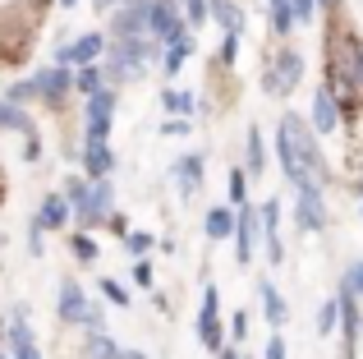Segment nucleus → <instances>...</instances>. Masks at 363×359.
Returning <instances> with one entry per match:
<instances>
[{
	"label": "nucleus",
	"instance_id": "1",
	"mask_svg": "<svg viewBox=\"0 0 363 359\" xmlns=\"http://www.w3.org/2000/svg\"><path fill=\"white\" fill-rule=\"evenodd\" d=\"M276 153H281L285 180H290L294 189H322V184H327L331 166L322 162L318 138H313V129L303 125L299 116H281V129H276Z\"/></svg>",
	"mask_w": 363,
	"mask_h": 359
},
{
	"label": "nucleus",
	"instance_id": "2",
	"mask_svg": "<svg viewBox=\"0 0 363 359\" xmlns=\"http://www.w3.org/2000/svg\"><path fill=\"white\" fill-rule=\"evenodd\" d=\"M327 83L336 92L340 111L359 106V88H363V46L354 37V28H336L327 33Z\"/></svg>",
	"mask_w": 363,
	"mask_h": 359
},
{
	"label": "nucleus",
	"instance_id": "3",
	"mask_svg": "<svg viewBox=\"0 0 363 359\" xmlns=\"http://www.w3.org/2000/svg\"><path fill=\"white\" fill-rule=\"evenodd\" d=\"M303 79V55L299 51H272L267 55V74H262V83H267V92L272 97H285V92H294V83Z\"/></svg>",
	"mask_w": 363,
	"mask_h": 359
},
{
	"label": "nucleus",
	"instance_id": "4",
	"mask_svg": "<svg viewBox=\"0 0 363 359\" xmlns=\"http://www.w3.org/2000/svg\"><path fill=\"white\" fill-rule=\"evenodd\" d=\"M184 23H189V18L179 14V5H175V0H147V33L157 37L161 46H166V42H175V37L184 33Z\"/></svg>",
	"mask_w": 363,
	"mask_h": 359
},
{
	"label": "nucleus",
	"instance_id": "5",
	"mask_svg": "<svg viewBox=\"0 0 363 359\" xmlns=\"http://www.w3.org/2000/svg\"><path fill=\"white\" fill-rule=\"evenodd\" d=\"M101 51H106V37L101 33H83L74 46H60V51H55V65H65V70H69V65L74 70H79V65H97Z\"/></svg>",
	"mask_w": 363,
	"mask_h": 359
},
{
	"label": "nucleus",
	"instance_id": "6",
	"mask_svg": "<svg viewBox=\"0 0 363 359\" xmlns=\"http://www.w3.org/2000/svg\"><path fill=\"white\" fill-rule=\"evenodd\" d=\"M216 309H221V299H216V290L207 286L203 290V314H198V341H203L212 355H221V314H216Z\"/></svg>",
	"mask_w": 363,
	"mask_h": 359
},
{
	"label": "nucleus",
	"instance_id": "7",
	"mask_svg": "<svg viewBox=\"0 0 363 359\" xmlns=\"http://www.w3.org/2000/svg\"><path fill=\"white\" fill-rule=\"evenodd\" d=\"M37 14V9H33ZM33 14H23V23H0V60L5 65H14V60H23L28 55V42H33V23L28 18Z\"/></svg>",
	"mask_w": 363,
	"mask_h": 359
},
{
	"label": "nucleus",
	"instance_id": "8",
	"mask_svg": "<svg viewBox=\"0 0 363 359\" xmlns=\"http://www.w3.org/2000/svg\"><path fill=\"white\" fill-rule=\"evenodd\" d=\"M294 221L303 231H327V207H322V189H294Z\"/></svg>",
	"mask_w": 363,
	"mask_h": 359
},
{
	"label": "nucleus",
	"instance_id": "9",
	"mask_svg": "<svg viewBox=\"0 0 363 359\" xmlns=\"http://www.w3.org/2000/svg\"><path fill=\"white\" fill-rule=\"evenodd\" d=\"M28 83H33V97H42V101H60L65 92H74V79H69L65 65H55V70H37Z\"/></svg>",
	"mask_w": 363,
	"mask_h": 359
},
{
	"label": "nucleus",
	"instance_id": "10",
	"mask_svg": "<svg viewBox=\"0 0 363 359\" xmlns=\"http://www.w3.org/2000/svg\"><path fill=\"white\" fill-rule=\"evenodd\" d=\"M340 116H345V111H340L331 83L313 92V129H318V134H336V129H340Z\"/></svg>",
	"mask_w": 363,
	"mask_h": 359
},
{
	"label": "nucleus",
	"instance_id": "11",
	"mask_svg": "<svg viewBox=\"0 0 363 359\" xmlns=\"http://www.w3.org/2000/svg\"><path fill=\"white\" fill-rule=\"evenodd\" d=\"M111 203H116V194H111V180L101 175L97 184H92V194H88V203L79 207V226L88 231V226H97L101 216H111Z\"/></svg>",
	"mask_w": 363,
	"mask_h": 359
},
{
	"label": "nucleus",
	"instance_id": "12",
	"mask_svg": "<svg viewBox=\"0 0 363 359\" xmlns=\"http://www.w3.org/2000/svg\"><path fill=\"white\" fill-rule=\"evenodd\" d=\"M65 221H69V198H65V194H51V198H42V207H37V216H33V235L60 231Z\"/></svg>",
	"mask_w": 363,
	"mask_h": 359
},
{
	"label": "nucleus",
	"instance_id": "13",
	"mask_svg": "<svg viewBox=\"0 0 363 359\" xmlns=\"http://www.w3.org/2000/svg\"><path fill=\"white\" fill-rule=\"evenodd\" d=\"M262 240H267V258L285 263V244H281V203L267 198L262 203Z\"/></svg>",
	"mask_w": 363,
	"mask_h": 359
},
{
	"label": "nucleus",
	"instance_id": "14",
	"mask_svg": "<svg viewBox=\"0 0 363 359\" xmlns=\"http://www.w3.org/2000/svg\"><path fill=\"white\" fill-rule=\"evenodd\" d=\"M60 318H65V323H88V318H92V304L83 299L79 281H65V286H60Z\"/></svg>",
	"mask_w": 363,
	"mask_h": 359
},
{
	"label": "nucleus",
	"instance_id": "15",
	"mask_svg": "<svg viewBox=\"0 0 363 359\" xmlns=\"http://www.w3.org/2000/svg\"><path fill=\"white\" fill-rule=\"evenodd\" d=\"M83 166H88L92 180L111 175V166H116V153H111L106 138H88V143H83Z\"/></svg>",
	"mask_w": 363,
	"mask_h": 359
},
{
	"label": "nucleus",
	"instance_id": "16",
	"mask_svg": "<svg viewBox=\"0 0 363 359\" xmlns=\"http://www.w3.org/2000/svg\"><path fill=\"white\" fill-rule=\"evenodd\" d=\"M28 309H14V323H9V350H14V359H42L37 355V341L33 332H28Z\"/></svg>",
	"mask_w": 363,
	"mask_h": 359
},
{
	"label": "nucleus",
	"instance_id": "17",
	"mask_svg": "<svg viewBox=\"0 0 363 359\" xmlns=\"http://www.w3.org/2000/svg\"><path fill=\"white\" fill-rule=\"evenodd\" d=\"M257 216H262V212H253V207H240V226H235V240H240V244H235V258H240V263H248V258H253Z\"/></svg>",
	"mask_w": 363,
	"mask_h": 359
},
{
	"label": "nucleus",
	"instance_id": "18",
	"mask_svg": "<svg viewBox=\"0 0 363 359\" xmlns=\"http://www.w3.org/2000/svg\"><path fill=\"white\" fill-rule=\"evenodd\" d=\"M257 295H262V309H267V323H272V327H285V323H290V309H285V299L276 295V286L267 277L257 281Z\"/></svg>",
	"mask_w": 363,
	"mask_h": 359
},
{
	"label": "nucleus",
	"instance_id": "19",
	"mask_svg": "<svg viewBox=\"0 0 363 359\" xmlns=\"http://www.w3.org/2000/svg\"><path fill=\"white\" fill-rule=\"evenodd\" d=\"M175 184L184 189V194H198V184H203V157L198 153H189V157L175 162Z\"/></svg>",
	"mask_w": 363,
	"mask_h": 359
},
{
	"label": "nucleus",
	"instance_id": "20",
	"mask_svg": "<svg viewBox=\"0 0 363 359\" xmlns=\"http://www.w3.org/2000/svg\"><path fill=\"white\" fill-rule=\"evenodd\" d=\"M194 51H198L194 33H179L175 42H166V60H161V65H166V74H179V70H184V60H189Z\"/></svg>",
	"mask_w": 363,
	"mask_h": 359
},
{
	"label": "nucleus",
	"instance_id": "21",
	"mask_svg": "<svg viewBox=\"0 0 363 359\" xmlns=\"http://www.w3.org/2000/svg\"><path fill=\"white\" fill-rule=\"evenodd\" d=\"M235 226H240V216H235L230 207H212L207 221H203V231H207V240H230Z\"/></svg>",
	"mask_w": 363,
	"mask_h": 359
},
{
	"label": "nucleus",
	"instance_id": "22",
	"mask_svg": "<svg viewBox=\"0 0 363 359\" xmlns=\"http://www.w3.org/2000/svg\"><path fill=\"white\" fill-rule=\"evenodd\" d=\"M207 9H212V23H221V33H240L244 14L235 0H207Z\"/></svg>",
	"mask_w": 363,
	"mask_h": 359
},
{
	"label": "nucleus",
	"instance_id": "23",
	"mask_svg": "<svg viewBox=\"0 0 363 359\" xmlns=\"http://www.w3.org/2000/svg\"><path fill=\"white\" fill-rule=\"evenodd\" d=\"M244 171L248 175H262L267 171V148H262V134L248 129V143H244Z\"/></svg>",
	"mask_w": 363,
	"mask_h": 359
},
{
	"label": "nucleus",
	"instance_id": "24",
	"mask_svg": "<svg viewBox=\"0 0 363 359\" xmlns=\"http://www.w3.org/2000/svg\"><path fill=\"white\" fill-rule=\"evenodd\" d=\"M0 129H14V134L33 138V120L18 111V101H0Z\"/></svg>",
	"mask_w": 363,
	"mask_h": 359
},
{
	"label": "nucleus",
	"instance_id": "25",
	"mask_svg": "<svg viewBox=\"0 0 363 359\" xmlns=\"http://www.w3.org/2000/svg\"><path fill=\"white\" fill-rule=\"evenodd\" d=\"M97 88H106V70H97V65H79V74H74V92L92 97Z\"/></svg>",
	"mask_w": 363,
	"mask_h": 359
},
{
	"label": "nucleus",
	"instance_id": "26",
	"mask_svg": "<svg viewBox=\"0 0 363 359\" xmlns=\"http://www.w3.org/2000/svg\"><path fill=\"white\" fill-rule=\"evenodd\" d=\"M116 355H120L116 336H106L101 327H92V336H88V359H116Z\"/></svg>",
	"mask_w": 363,
	"mask_h": 359
},
{
	"label": "nucleus",
	"instance_id": "27",
	"mask_svg": "<svg viewBox=\"0 0 363 359\" xmlns=\"http://www.w3.org/2000/svg\"><path fill=\"white\" fill-rule=\"evenodd\" d=\"M161 101H166V111H170V116H194V92L166 88V92H161Z\"/></svg>",
	"mask_w": 363,
	"mask_h": 359
},
{
	"label": "nucleus",
	"instance_id": "28",
	"mask_svg": "<svg viewBox=\"0 0 363 359\" xmlns=\"http://www.w3.org/2000/svg\"><path fill=\"white\" fill-rule=\"evenodd\" d=\"M267 5H272V28L285 37L294 28V5H290V0H267Z\"/></svg>",
	"mask_w": 363,
	"mask_h": 359
},
{
	"label": "nucleus",
	"instance_id": "29",
	"mask_svg": "<svg viewBox=\"0 0 363 359\" xmlns=\"http://www.w3.org/2000/svg\"><path fill=\"white\" fill-rule=\"evenodd\" d=\"M69 249H74V258H79V263H92V258H97V244H92V235H88V231L74 235Z\"/></svg>",
	"mask_w": 363,
	"mask_h": 359
},
{
	"label": "nucleus",
	"instance_id": "30",
	"mask_svg": "<svg viewBox=\"0 0 363 359\" xmlns=\"http://www.w3.org/2000/svg\"><path fill=\"white\" fill-rule=\"evenodd\" d=\"M340 323V299H327V304H322V314H318V332L322 336H331V327Z\"/></svg>",
	"mask_w": 363,
	"mask_h": 359
},
{
	"label": "nucleus",
	"instance_id": "31",
	"mask_svg": "<svg viewBox=\"0 0 363 359\" xmlns=\"http://www.w3.org/2000/svg\"><path fill=\"white\" fill-rule=\"evenodd\" d=\"M88 194H92V189L83 184V180H74V175L65 180V198H69V207H74V212H79V207L88 203Z\"/></svg>",
	"mask_w": 363,
	"mask_h": 359
},
{
	"label": "nucleus",
	"instance_id": "32",
	"mask_svg": "<svg viewBox=\"0 0 363 359\" xmlns=\"http://www.w3.org/2000/svg\"><path fill=\"white\" fill-rule=\"evenodd\" d=\"M111 120H116V116H101V111H88V138H111Z\"/></svg>",
	"mask_w": 363,
	"mask_h": 359
},
{
	"label": "nucleus",
	"instance_id": "33",
	"mask_svg": "<svg viewBox=\"0 0 363 359\" xmlns=\"http://www.w3.org/2000/svg\"><path fill=\"white\" fill-rule=\"evenodd\" d=\"M184 18L189 23H207V18H212V9H207V0H184Z\"/></svg>",
	"mask_w": 363,
	"mask_h": 359
},
{
	"label": "nucleus",
	"instance_id": "34",
	"mask_svg": "<svg viewBox=\"0 0 363 359\" xmlns=\"http://www.w3.org/2000/svg\"><path fill=\"white\" fill-rule=\"evenodd\" d=\"M225 189H230V203H240V207H244V198H248V180H244V171H230Z\"/></svg>",
	"mask_w": 363,
	"mask_h": 359
},
{
	"label": "nucleus",
	"instance_id": "35",
	"mask_svg": "<svg viewBox=\"0 0 363 359\" xmlns=\"http://www.w3.org/2000/svg\"><path fill=\"white\" fill-rule=\"evenodd\" d=\"M124 244H129L133 258H143V253L152 249V235H147V231H129V235H124Z\"/></svg>",
	"mask_w": 363,
	"mask_h": 359
},
{
	"label": "nucleus",
	"instance_id": "36",
	"mask_svg": "<svg viewBox=\"0 0 363 359\" xmlns=\"http://www.w3.org/2000/svg\"><path fill=\"white\" fill-rule=\"evenodd\" d=\"M133 286H138V290H152V263L147 258L133 263Z\"/></svg>",
	"mask_w": 363,
	"mask_h": 359
},
{
	"label": "nucleus",
	"instance_id": "37",
	"mask_svg": "<svg viewBox=\"0 0 363 359\" xmlns=\"http://www.w3.org/2000/svg\"><path fill=\"white\" fill-rule=\"evenodd\" d=\"M294 5V23H313V14H318V0H290Z\"/></svg>",
	"mask_w": 363,
	"mask_h": 359
},
{
	"label": "nucleus",
	"instance_id": "38",
	"mask_svg": "<svg viewBox=\"0 0 363 359\" xmlns=\"http://www.w3.org/2000/svg\"><path fill=\"white\" fill-rule=\"evenodd\" d=\"M101 290H106V299H111V304H129V290H124L120 281H111V277H106V281H101Z\"/></svg>",
	"mask_w": 363,
	"mask_h": 359
},
{
	"label": "nucleus",
	"instance_id": "39",
	"mask_svg": "<svg viewBox=\"0 0 363 359\" xmlns=\"http://www.w3.org/2000/svg\"><path fill=\"white\" fill-rule=\"evenodd\" d=\"M235 55H240V33H225V42H221V65H235Z\"/></svg>",
	"mask_w": 363,
	"mask_h": 359
},
{
	"label": "nucleus",
	"instance_id": "40",
	"mask_svg": "<svg viewBox=\"0 0 363 359\" xmlns=\"http://www.w3.org/2000/svg\"><path fill=\"white\" fill-rule=\"evenodd\" d=\"M161 134H166V138H179V134H189V116H170L166 125H161Z\"/></svg>",
	"mask_w": 363,
	"mask_h": 359
},
{
	"label": "nucleus",
	"instance_id": "41",
	"mask_svg": "<svg viewBox=\"0 0 363 359\" xmlns=\"http://www.w3.org/2000/svg\"><path fill=\"white\" fill-rule=\"evenodd\" d=\"M230 336H235V341H244V336H248V314H235L230 318Z\"/></svg>",
	"mask_w": 363,
	"mask_h": 359
},
{
	"label": "nucleus",
	"instance_id": "42",
	"mask_svg": "<svg viewBox=\"0 0 363 359\" xmlns=\"http://www.w3.org/2000/svg\"><path fill=\"white\" fill-rule=\"evenodd\" d=\"M267 359H285V341H281V336H272V341H267Z\"/></svg>",
	"mask_w": 363,
	"mask_h": 359
},
{
	"label": "nucleus",
	"instance_id": "43",
	"mask_svg": "<svg viewBox=\"0 0 363 359\" xmlns=\"http://www.w3.org/2000/svg\"><path fill=\"white\" fill-rule=\"evenodd\" d=\"M350 286H354V295L363 299V263H359V267H354V272H350Z\"/></svg>",
	"mask_w": 363,
	"mask_h": 359
},
{
	"label": "nucleus",
	"instance_id": "44",
	"mask_svg": "<svg viewBox=\"0 0 363 359\" xmlns=\"http://www.w3.org/2000/svg\"><path fill=\"white\" fill-rule=\"evenodd\" d=\"M116 359H147V355H138V350H120Z\"/></svg>",
	"mask_w": 363,
	"mask_h": 359
},
{
	"label": "nucleus",
	"instance_id": "45",
	"mask_svg": "<svg viewBox=\"0 0 363 359\" xmlns=\"http://www.w3.org/2000/svg\"><path fill=\"white\" fill-rule=\"evenodd\" d=\"M221 359H240V355H235V350H230V346H221Z\"/></svg>",
	"mask_w": 363,
	"mask_h": 359
},
{
	"label": "nucleus",
	"instance_id": "46",
	"mask_svg": "<svg viewBox=\"0 0 363 359\" xmlns=\"http://www.w3.org/2000/svg\"><path fill=\"white\" fill-rule=\"evenodd\" d=\"M318 5H327V9H331V14H336V5H340V0H318Z\"/></svg>",
	"mask_w": 363,
	"mask_h": 359
},
{
	"label": "nucleus",
	"instance_id": "47",
	"mask_svg": "<svg viewBox=\"0 0 363 359\" xmlns=\"http://www.w3.org/2000/svg\"><path fill=\"white\" fill-rule=\"evenodd\" d=\"M46 5H51V0H33V9H37V14H42V9H46Z\"/></svg>",
	"mask_w": 363,
	"mask_h": 359
},
{
	"label": "nucleus",
	"instance_id": "48",
	"mask_svg": "<svg viewBox=\"0 0 363 359\" xmlns=\"http://www.w3.org/2000/svg\"><path fill=\"white\" fill-rule=\"evenodd\" d=\"M55 5H65V9H74V5H79V0H55Z\"/></svg>",
	"mask_w": 363,
	"mask_h": 359
},
{
	"label": "nucleus",
	"instance_id": "49",
	"mask_svg": "<svg viewBox=\"0 0 363 359\" xmlns=\"http://www.w3.org/2000/svg\"><path fill=\"white\" fill-rule=\"evenodd\" d=\"M97 5H101V9H106V5H124V0H97Z\"/></svg>",
	"mask_w": 363,
	"mask_h": 359
},
{
	"label": "nucleus",
	"instance_id": "50",
	"mask_svg": "<svg viewBox=\"0 0 363 359\" xmlns=\"http://www.w3.org/2000/svg\"><path fill=\"white\" fill-rule=\"evenodd\" d=\"M359 194H363V180H359Z\"/></svg>",
	"mask_w": 363,
	"mask_h": 359
},
{
	"label": "nucleus",
	"instance_id": "51",
	"mask_svg": "<svg viewBox=\"0 0 363 359\" xmlns=\"http://www.w3.org/2000/svg\"><path fill=\"white\" fill-rule=\"evenodd\" d=\"M0 359H9V355H5V350H0Z\"/></svg>",
	"mask_w": 363,
	"mask_h": 359
}]
</instances>
